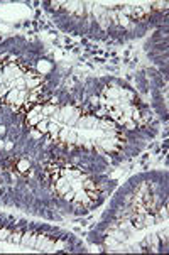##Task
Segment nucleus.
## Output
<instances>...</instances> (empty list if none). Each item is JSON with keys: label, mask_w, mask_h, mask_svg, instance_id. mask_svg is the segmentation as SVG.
<instances>
[{"label": "nucleus", "mask_w": 169, "mask_h": 255, "mask_svg": "<svg viewBox=\"0 0 169 255\" xmlns=\"http://www.w3.org/2000/svg\"><path fill=\"white\" fill-rule=\"evenodd\" d=\"M19 169H20V171H25V169H29V162H27V161H22V162L19 164Z\"/></svg>", "instance_id": "1"}]
</instances>
